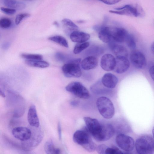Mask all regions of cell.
I'll use <instances>...</instances> for the list:
<instances>
[{
	"mask_svg": "<svg viewBox=\"0 0 154 154\" xmlns=\"http://www.w3.org/2000/svg\"><path fill=\"white\" fill-rule=\"evenodd\" d=\"M7 100V105L12 111L14 117L19 118L23 115L25 108V102L21 95L10 90L8 91Z\"/></svg>",
	"mask_w": 154,
	"mask_h": 154,
	"instance_id": "6da1fadb",
	"label": "cell"
},
{
	"mask_svg": "<svg viewBox=\"0 0 154 154\" xmlns=\"http://www.w3.org/2000/svg\"><path fill=\"white\" fill-rule=\"evenodd\" d=\"M87 130H78L74 133L73 139L76 143L82 146L89 152L96 149L97 146L92 141Z\"/></svg>",
	"mask_w": 154,
	"mask_h": 154,
	"instance_id": "7a4b0ae2",
	"label": "cell"
},
{
	"mask_svg": "<svg viewBox=\"0 0 154 154\" xmlns=\"http://www.w3.org/2000/svg\"><path fill=\"white\" fill-rule=\"evenodd\" d=\"M117 11L110 10V13L120 15L136 17H143L145 15L142 7L138 4H129L115 8Z\"/></svg>",
	"mask_w": 154,
	"mask_h": 154,
	"instance_id": "3957f363",
	"label": "cell"
},
{
	"mask_svg": "<svg viewBox=\"0 0 154 154\" xmlns=\"http://www.w3.org/2000/svg\"><path fill=\"white\" fill-rule=\"evenodd\" d=\"M135 146L139 154H153L154 140L150 135H143L137 139Z\"/></svg>",
	"mask_w": 154,
	"mask_h": 154,
	"instance_id": "277c9868",
	"label": "cell"
},
{
	"mask_svg": "<svg viewBox=\"0 0 154 154\" xmlns=\"http://www.w3.org/2000/svg\"><path fill=\"white\" fill-rule=\"evenodd\" d=\"M96 105L99 112L104 118L110 119L115 114V108L111 100L107 97H101L98 98Z\"/></svg>",
	"mask_w": 154,
	"mask_h": 154,
	"instance_id": "5b68a950",
	"label": "cell"
},
{
	"mask_svg": "<svg viewBox=\"0 0 154 154\" xmlns=\"http://www.w3.org/2000/svg\"><path fill=\"white\" fill-rule=\"evenodd\" d=\"M81 59L77 58L69 60L62 66V70L64 75L67 78H79L82 75L79 63Z\"/></svg>",
	"mask_w": 154,
	"mask_h": 154,
	"instance_id": "8992f818",
	"label": "cell"
},
{
	"mask_svg": "<svg viewBox=\"0 0 154 154\" xmlns=\"http://www.w3.org/2000/svg\"><path fill=\"white\" fill-rule=\"evenodd\" d=\"M66 90L80 98L88 99L90 97L89 92L81 83L72 82L66 87Z\"/></svg>",
	"mask_w": 154,
	"mask_h": 154,
	"instance_id": "52a82bcc",
	"label": "cell"
},
{
	"mask_svg": "<svg viewBox=\"0 0 154 154\" xmlns=\"http://www.w3.org/2000/svg\"><path fill=\"white\" fill-rule=\"evenodd\" d=\"M116 141L119 147L126 152L132 151L135 146V143L133 138L124 134L117 135Z\"/></svg>",
	"mask_w": 154,
	"mask_h": 154,
	"instance_id": "ba28073f",
	"label": "cell"
},
{
	"mask_svg": "<svg viewBox=\"0 0 154 154\" xmlns=\"http://www.w3.org/2000/svg\"><path fill=\"white\" fill-rule=\"evenodd\" d=\"M107 29L112 40L117 42H125L129 34L124 28L114 26H107Z\"/></svg>",
	"mask_w": 154,
	"mask_h": 154,
	"instance_id": "9c48e42d",
	"label": "cell"
},
{
	"mask_svg": "<svg viewBox=\"0 0 154 154\" xmlns=\"http://www.w3.org/2000/svg\"><path fill=\"white\" fill-rule=\"evenodd\" d=\"M130 58L132 64L137 69L143 68L146 65L145 56L140 51L137 50L132 51L130 54Z\"/></svg>",
	"mask_w": 154,
	"mask_h": 154,
	"instance_id": "30bf717a",
	"label": "cell"
},
{
	"mask_svg": "<svg viewBox=\"0 0 154 154\" xmlns=\"http://www.w3.org/2000/svg\"><path fill=\"white\" fill-rule=\"evenodd\" d=\"M84 120L87 130L94 137L100 133L102 125L97 120L90 117H84Z\"/></svg>",
	"mask_w": 154,
	"mask_h": 154,
	"instance_id": "8fae6325",
	"label": "cell"
},
{
	"mask_svg": "<svg viewBox=\"0 0 154 154\" xmlns=\"http://www.w3.org/2000/svg\"><path fill=\"white\" fill-rule=\"evenodd\" d=\"M115 129L111 124H108L102 126L100 133L94 138L98 141H104L110 139L113 135Z\"/></svg>",
	"mask_w": 154,
	"mask_h": 154,
	"instance_id": "7c38bea8",
	"label": "cell"
},
{
	"mask_svg": "<svg viewBox=\"0 0 154 154\" xmlns=\"http://www.w3.org/2000/svg\"><path fill=\"white\" fill-rule=\"evenodd\" d=\"M116 64V58L111 54H105L101 57L100 66L104 70L109 71L114 70Z\"/></svg>",
	"mask_w": 154,
	"mask_h": 154,
	"instance_id": "4fadbf2b",
	"label": "cell"
},
{
	"mask_svg": "<svg viewBox=\"0 0 154 154\" xmlns=\"http://www.w3.org/2000/svg\"><path fill=\"white\" fill-rule=\"evenodd\" d=\"M12 134L15 138L22 141L29 140L31 136L30 130L28 128L23 127L14 128L12 130Z\"/></svg>",
	"mask_w": 154,
	"mask_h": 154,
	"instance_id": "5bb4252c",
	"label": "cell"
},
{
	"mask_svg": "<svg viewBox=\"0 0 154 154\" xmlns=\"http://www.w3.org/2000/svg\"><path fill=\"white\" fill-rule=\"evenodd\" d=\"M116 64L114 71L118 74H122L126 72L130 66V63L127 58L125 57H116Z\"/></svg>",
	"mask_w": 154,
	"mask_h": 154,
	"instance_id": "9a60e30c",
	"label": "cell"
},
{
	"mask_svg": "<svg viewBox=\"0 0 154 154\" xmlns=\"http://www.w3.org/2000/svg\"><path fill=\"white\" fill-rule=\"evenodd\" d=\"M118 82L117 78L114 74L109 73H107L104 74L101 79L102 84L108 88H114Z\"/></svg>",
	"mask_w": 154,
	"mask_h": 154,
	"instance_id": "2e32d148",
	"label": "cell"
},
{
	"mask_svg": "<svg viewBox=\"0 0 154 154\" xmlns=\"http://www.w3.org/2000/svg\"><path fill=\"white\" fill-rule=\"evenodd\" d=\"M27 120L29 125L35 128H38L40 125L35 106L32 105L30 106L27 115Z\"/></svg>",
	"mask_w": 154,
	"mask_h": 154,
	"instance_id": "e0dca14e",
	"label": "cell"
},
{
	"mask_svg": "<svg viewBox=\"0 0 154 154\" xmlns=\"http://www.w3.org/2000/svg\"><path fill=\"white\" fill-rule=\"evenodd\" d=\"M110 47L116 57L127 58L128 53L126 48L124 46L117 44L111 40L109 43Z\"/></svg>",
	"mask_w": 154,
	"mask_h": 154,
	"instance_id": "ac0fdd59",
	"label": "cell"
},
{
	"mask_svg": "<svg viewBox=\"0 0 154 154\" xmlns=\"http://www.w3.org/2000/svg\"><path fill=\"white\" fill-rule=\"evenodd\" d=\"M90 37L89 34L78 30L73 31L70 35L71 41L78 43L86 42L89 39Z\"/></svg>",
	"mask_w": 154,
	"mask_h": 154,
	"instance_id": "d6986e66",
	"label": "cell"
},
{
	"mask_svg": "<svg viewBox=\"0 0 154 154\" xmlns=\"http://www.w3.org/2000/svg\"><path fill=\"white\" fill-rule=\"evenodd\" d=\"M98 65V60L95 56H90L85 58L81 63L82 68L88 70L95 68Z\"/></svg>",
	"mask_w": 154,
	"mask_h": 154,
	"instance_id": "ffe728a7",
	"label": "cell"
},
{
	"mask_svg": "<svg viewBox=\"0 0 154 154\" xmlns=\"http://www.w3.org/2000/svg\"><path fill=\"white\" fill-rule=\"evenodd\" d=\"M3 4L6 7L15 10L23 9L26 6V4L23 2L14 0H4Z\"/></svg>",
	"mask_w": 154,
	"mask_h": 154,
	"instance_id": "44dd1931",
	"label": "cell"
},
{
	"mask_svg": "<svg viewBox=\"0 0 154 154\" xmlns=\"http://www.w3.org/2000/svg\"><path fill=\"white\" fill-rule=\"evenodd\" d=\"M25 63L28 66L40 68H45L49 66V63L47 62L42 60H25Z\"/></svg>",
	"mask_w": 154,
	"mask_h": 154,
	"instance_id": "7402d4cb",
	"label": "cell"
},
{
	"mask_svg": "<svg viewBox=\"0 0 154 154\" xmlns=\"http://www.w3.org/2000/svg\"><path fill=\"white\" fill-rule=\"evenodd\" d=\"M99 39L104 43H109L112 40L108 32L107 26H102L98 32Z\"/></svg>",
	"mask_w": 154,
	"mask_h": 154,
	"instance_id": "603a6c76",
	"label": "cell"
},
{
	"mask_svg": "<svg viewBox=\"0 0 154 154\" xmlns=\"http://www.w3.org/2000/svg\"><path fill=\"white\" fill-rule=\"evenodd\" d=\"M48 39L52 42L57 43L61 46L66 48L69 47L68 42L63 37L59 35H56L49 37Z\"/></svg>",
	"mask_w": 154,
	"mask_h": 154,
	"instance_id": "cb8c5ba5",
	"label": "cell"
},
{
	"mask_svg": "<svg viewBox=\"0 0 154 154\" xmlns=\"http://www.w3.org/2000/svg\"><path fill=\"white\" fill-rule=\"evenodd\" d=\"M44 148L46 154H55L56 148L52 140H49L46 142L45 144Z\"/></svg>",
	"mask_w": 154,
	"mask_h": 154,
	"instance_id": "d4e9b609",
	"label": "cell"
},
{
	"mask_svg": "<svg viewBox=\"0 0 154 154\" xmlns=\"http://www.w3.org/2000/svg\"><path fill=\"white\" fill-rule=\"evenodd\" d=\"M89 45V43L88 42L78 43L74 47L73 51V53L75 54H79L88 47Z\"/></svg>",
	"mask_w": 154,
	"mask_h": 154,
	"instance_id": "484cf974",
	"label": "cell"
},
{
	"mask_svg": "<svg viewBox=\"0 0 154 154\" xmlns=\"http://www.w3.org/2000/svg\"><path fill=\"white\" fill-rule=\"evenodd\" d=\"M125 42L128 47L131 49H134L136 47V44L134 37L131 34H128Z\"/></svg>",
	"mask_w": 154,
	"mask_h": 154,
	"instance_id": "4316f807",
	"label": "cell"
},
{
	"mask_svg": "<svg viewBox=\"0 0 154 154\" xmlns=\"http://www.w3.org/2000/svg\"><path fill=\"white\" fill-rule=\"evenodd\" d=\"M62 22L65 26L71 30L74 31L78 30L79 27L70 20L65 18L63 19Z\"/></svg>",
	"mask_w": 154,
	"mask_h": 154,
	"instance_id": "83f0119b",
	"label": "cell"
},
{
	"mask_svg": "<svg viewBox=\"0 0 154 154\" xmlns=\"http://www.w3.org/2000/svg\"><path fill=\"white\" fill-rule=\"evenodd\" d=\"M22 57L28 60H42L43 56L39 54H21Z\"/></svg>",
	"mask_w": 154,
	"mask_h": 154,
	"instance_id": "f1b7e54d",
	"label": "cell"
},
{
	"mask_svg": "<svg viewBox=\"0 0 154 154\" xmlns=\"http://www.w3.org/2000/svg\"><path fill=\"white\" fill-rule=\"evenodd\" d=\"M129 152H123L116 147H108L107 148L105 154H130Z\"/></svg>",
	"mask_w": 154,
	"mask_h": 154,
	"instance_id": "f546056e",
	"label": "cell"
},
{
	"mask_svg": "<svg viewBox=\"0 0 154 154\" xmlns=\"http://www.w3.org/2000/svg\"><path fill=\"white\" fill-rule=\"evenodd\" d=\"M11 25V21L9 18L4 17L0 20V26L3 29H6L9 27Z\"/></svg>",
	"mask_w": 154,
	"mask_h": 154,
	"instance_id": "4dcf8cb0",
	"label": "cell"
},
{
	"mask_svg": "<svg viewBox=\"0 0 154 154\" xmlns=\"http://www.w3.org/2000/svg\"><path fill=\"white\" fill-rule=\"evenodd\" d=\"M30 15V14L28 13H22L18 14L15 19V24L17 25L19 24L23 19L29 17Z\"/></svg>",
	"mask_w": 154,
	"mask_h": 154,
	"instance_id": "1f68e13d",
	"label": "cell"
},
{
	"mask_svg": "<svg viewBox=\"0 0 154 154\" xmlns=\"http://www.w3.org/2000/svg\"><path fill=\"white\" fill-rule=\"evenodd\" d=\"M1 11L4 13L9 15H12L16 13V10L10 8L1 7Z\"/></svg>",
	"mask_w": 154,
	"mask_h": 154,
	"instance_id": "d6a6232c",
	"label": "cell"
},
{
	"mask_svg": "<svg viewBox=\"0 0 154 154\" xmlns=\"http://www.w3.org/2000/svg\"><path fill=\"white\" fill-rule=\"evenodd\" d=\"M107 147V146L104 144H101L97 146L96 150L99 154H105L106 151Z\"/></svg>",
	"mask_w": 154,
	"mask_h": 154,
	"instance_id": "836d02e7",
	"label": "cell"
},
{
	"mask_svg": "<svg viewBox=\"0 0 154 154\" xmlns=\"http://www.w3.org/2000/svg\"><path fill=\"white\" fill-rule=\"evenodd\" d=\"M55 57L57 60L61 61L65 60L66 58V56L64 54L59 52L56 53Z\"/></svg>",
	"mask_w": 154,
	"mask_h": 154,
	"instance_id": "e575fe53",
	"label": "cell"
},
{
	"mask_svg": "<svg viewBox=\"0 0 154 154\" xmlns=\"http://www.w3.org/2000/svg\"><path fill=\"white\" fill-rule=\"evenodd\" d=\"M121 1L118 0H102L100 1L103 2L105 4L109 5H112L118 3Z\"/></svg>",
	"mask_w": 154,
	"mask_h": 154,
	"instance_id": "d590c367",
	"label": "cell"
},
{
	"mask_svg": "<svg viewBox=\"0 0 154 154\" xmlns=\"http://www.w3.org/2000/svg\"><path fill=\"white\" fill-rule=\"evenodd\" d=\"M149 73L151 77L154 82V65L152 66L150 68Z\"/></svg>",
	"mask_w": 154,
	"mask_h": 154,
	"instance_id": "8d00e7d4",
	"label": "cell"
},
{
	"mask_svg": "<svg viewBox=\"0 0 154 154\" xmlns=\"http://www.w3.org/2000/svg\"><path fill=\"white\" fill-rule=\"evenodd\" d=\"M57 130L59 139L61 140L62 138V131L61 125L60 122H59L58 124Z\"/></svg>",
	"mask_w": 154,
	"mask_h": 154,
	"instance_id": "74e56055",
	"label": "cell"
},
{
	"mask_svg": "<svg viewBox=\"0 0 154 154\" xmlns=\"http://www.w3.org/2000/svg\"><path fill=\"white\" fill-rule=\"evenodd\" d=\"M9 46V44L8 43H5L2 46L3 48L5 49H7Z\"/></svg>",
	"mask_w": 154,
	"mask_h": 154,
	"instance_id": "f35d334b",
	"label": "cell"
},
{
	"mask_svg": "<svg viewBox=\"0 0 154 154\" xmlns=\"http://www.w3.org/2000/svg\"><path fill=\"white\" fill-rule=\"evenodd\" d=\"M151 50L152 52L154 54V42L152 43L151 45Z\"/></svg>",
	"mask_w": 154,
	"mask_h": 154,
	"instance_id": "ab89813d",
	"label": "cell"
},
{
	"mask_svg": "<svg viewBox=\"0 0 154 154\" xmlns=\"http://www.w3.org/2000/svg\"><path fill=\"white\" fill-rule=\"evenodd\" d=\"M0 95L3 97H5V94L4 92L2 91L1 89H0Z\"/></svg>",
	"mask_w": 154,
	"mask_h": 154,
	"instance_id": "60d3db41",
	"label": "cell"
},
{
	"mask_svg": "<svg viewBox=\"0 0 154 154\" xmlns=\"http://www.w3.org/2000/svg\"><path fill=\"white\" fill-rule=\"evenodd\" d=\"M152 133L153 137V139L154 140V126H153L152 129Z\"/></svg>",
	"mask_w": 154,
	"mask_h": 154,
	"instance_id": "b9f144b4",
	"label": "cell"
},
{
	"mask_svg": "<svg viewBox=\"0 0 154 154\" xmlns=\"http://www.w3.org/2000/svg\"><path fill=\"white\" fill-rule=\"evenodd\" d=\"M54 24L55 25L58 26L59 24L56 21H55L54 23Z\"/></svg>",
	"mask_w": 154,
	"mask_h": 154,
	"instance_id": "7bdbcfd3",
	"label": "cell"
},
{
	"mask_svg": "<svg viewBox=\"0 0 154 154\" xmlns=\"http://www.w3.org/2000/svg\"><path fill=\"white\" fill-rule=\"evenodd\" d=\"M130 154H131V153H130Z\"/></svg>",
	"mask_w": 154,
	"mask_h": 154,
	"instance_id": "ee69618b",
	"label": "cell"
}]
</instances>
